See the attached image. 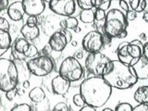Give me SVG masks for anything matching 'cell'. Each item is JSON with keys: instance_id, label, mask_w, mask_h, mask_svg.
<instances>
[{"instance_id": "cell-50", "label": "cell", "mask_w": 148, "mask_h": 111, "mask_svg": "<svg viewBox=\"0 0 148 111\" xmlns=\"http://www.w3.org/2000/svg\"><path fill=\"white\" fill-rule=\"evenodd\" d=\"M47 111H51V110H47Z\"/></svg>"}, {"instance_id": "cell-38", "label": "cell", "mask_w": 148, "mask_h": 111, "mask_svg": "<svg viewBox=\"0 0 148 111\" xmlns=\"http://www.w3.org/2000/svg\"><path fill=\"white\" fill-rule=\"evenodd\" d=\"M119 5L120 8H121L125 13L130 10L129 4H128V2L126 1V0H119Z\"/></svg>"}, {"instance_id": "cell-21", "label": "cell", "mask_w": 148, "mask_h": 111, "mask_svg": "<svg viewBox=\"0 0 148 111\" xmlns=\"http://www.w3.org/2000/svg\"><path fill=\"white\" fill-rule=\"evenodd\" d=\"M28 96L32 102L39 104L45 99V92L41 87H34L30 91Z\"/></svg>"}, {"instance_id": "cell-37", "label": "cell", "mask_w": 148, "mask_h": 111, "mask_svg": "<svg viewBox=\"0 0 148 111\" xmlns=\"http://www.w3.org/2000/svg\"><path fill=\"white\" fill-rule=\"evenodd\" d=\"M132 111H148V104H138L132 108Z\"/></svg>"}, {"instance_id": "cell-43", "label": "cell", "mask_w": 148, "mask_h": 111, "mask_svg": "<svg viewBox=\"0 0 148 111\" xmlns=\"http://www.w3.org/2000/svg\"><path fill=\"white\" fill-rule=\"evenodd\" d=\"M43 55H45V56H49V54H50V52L52 50H51V48L49 47V45H46L45 46H44V48H43Z\"/></svg>"}, {"instance_id": "cell-6", "label": "cell", "mask_w": 148, "mask_h": 111, "mask_svg": "<svg viewBox=\"0 0 148 111\" xmlns=\"http://www.w3.org/2000/svg\"><path fill=\"white\" fill-rule=\"evenodd\" d=\"M118 60L128 67H132L143 56V49L131 42H122L117 48Z\"/></svg>"}, {"instance_id": "cell-47", "label": "cell", "mask_w": 148, "mask_h": 111, "mask_svg": "<svg viewBox=\"0 0 148 111\" xmlns=\"http://www.w3.org/2000/svg\"><path fill=\"white\" fill-rule=\"evenodd\" d=\"M102 111H114L112 108H105Z\"/></svg>"}, {"instance_id": "cell-22", "label": "cell", "mask_w": 148, "mask_h": 111, "mask_svg": "<svg viewBox=\"0 0 148 111\" xmlns=\"http://www.w3.org/2000/svg\"><path fill=\"white\" fill-rule=\"evenodd\" d=\"M79 25L78 20L73 16L64 17L63 18H60V27L61 29L66 30H74Z\"/></svg>"}, {"instance_id": "cell-33", "label": "cell", "mask_w": 148, "mask_h": 111, "mask_svg": "<svg viewBox=\"0 0 148 111\" xmlns=\"http://www.w3.org/2000/svg\"><path fill=\"white\" fill-rule=\"evenodd\" d=\"M9 27H10L9 26V22L8 21L7 18H5L4 17H0V30L8 32Z\"/></svg>"}, {"instance_id": "cell-11", "label": "cell", "mask_w": 148, "mask_h": 111, "mask_svg": "<svg viewBox=\"0 0 148 111\" xmlns=\"http://www.w3.org/2000/svg\"><path fill=\"white\" fill-rule=\"evenodd\" d=\"M24 12L28 16H40L45 9L44 0H22L21 1Z\"/></svg>"}, {"instance_id": "cell-27", "label": "cell", "mask_w": 148, "mask_h": 111, "mask_svg": "<svg viewBox=\"0 0 148 111\" xmlns=\"http://www.w3.org/2000/svg\"><path fill=\"white\" fill-rule=\"evenodd\" d=\"M77 5L80 7V8L82 9V10L94 8L92 0H77Z\"/></svg>"}, {"instance_id": "cell-7", "label": "cell", "mask_w": 148, "mask_h": 111, "mask_svg": "<svg viewBox=\"0 0 148 111\" xmlns=\"http://www.w3.org/2000/svg\"><path fill=\"white\" fill-rule=\"evenodd\" d=\"M28 71L32 75L37 77L47 76L54 71V60L49 56H37L35 58H30L26 62Z\"/></svg>"}, {"instance_id": "cell-32", "label": "cell", "mask_w": 148, "mask_h": 111, "mask_svg": "<svg viewBox=\"0 0 148 111\" xmlns=\"http://www.w3.org/2000/svg\"><path fill=\"white\" fill-rule=\"evenodd\" d=\"M101 38H102V43H103L104 46L106 45H109L111 43H112V37L110 35H108V34H106V32H101Z\"/></svg>"}, {"instance_id": "cell-41", "label": "cell", "mask_w": 148, "mask_h": 111, "mask_svg": "<svg viewBox=\"0 0 148 111\" xmlns=\"http://www.w3.org/2000/svg\"><path fill=\"white\" fill-rule=\"evenodd\" d=\"M79 111H97V110H96V108H92V106H91L84 105L83 106H82L81 109Z\"/></svg>"}, {"instance_id": "cell-51", "label": "cell", "mask_w": 148, "mask_h": 111, "mask_svg": "<svg viewBox=\"0 0 148 111\" xmlns=\"http://www.w3.org/2000/svg\"><path fill=\"white\" fill-rule=\"evenodd\" d=\"M0 1H1V0H0Z\"/></svg>"}, {"instance_id": "cell-4", "label": "cell", "mask_w": 148, "mask_h": 111, "mask_svg": "<svg viewBox=\"0 0 148 111\" xmlns=\"http://www.w3.org/2000/svg\"><path fill=\"white\" fill-rule=\"evenodd\" d=\"M18 84V75L13 60L0 58V90L6 92L15 89Z\"/></svg>"}, {"instance_id": "cell-48", "label": "cell", "mask_w": 148, "mask_h": 111, "mask_svg": "<svg viewBox=\"0 0 148 111\" xmlns=\"http://www.w3.org/2000/svg\"><path fill=\"white\" fill-rule=\"evenodd\" d=\"M72 45H77V42H72Z\"/></svg>"}, {"instance_id": "cell-25", "label": "cell", "mask_w": 148, "mask_h": 111, "mask_svg": "<svg viewBox=\"0 0 148 111\" xmlns=\"http://www.w3.org/2000/svg\"><path fill=\"white\" fill-rule=\"evenodd\" d=\"M92 4H94V8L106 11L111 6V0H92Z\"/></svg>"}, {"instance_id": "cell-45", "label": "cell", "mask_w": 148, "mask_h": 111, "mask_svg": "<svg viewBox=\"0 0 148 111\" xmlns=\"http://www.w3.org/2000/svg\"><path fill=\"white\" fill-rule=\"evenodd\" d=\"M22 87H23V88H25V89H27V88H29V87H30V82H29V80L22 82Z\"/></svg>"}, {"instance_id": "cell-1", "label": "cell", "mask_w": 148, "mask_h": 111, "mask_svg": "<svg viewBox=\"0 0 148 111\" xmlns=\"http://www.w3.org/2000/svg\"><path fill=\"white\" fill-rule=\"evenodd\" d=\"M85 105L95 108H102L112 95V87L102 77L91 76L83 80L80 84L79 92Z\"/></svg>"}, {"instance_id": "cell-49", "label": "cell", "mask_w": 148, "mask_h": 111, "mask_svg": "<svg viewBox=\"0 0 148 111\" xmlns=\"http://www.w3.org/2000/svg\"><path fill=\"white\" fill-rule=\"evenodd\" d=\"M44 1H45V2H47V3H49V2H50V0H44Z\"/></svg>"}, {"instance_id": "cell-23", "label": "cell", "mask_w": 148, "mask_h": 111, "mask_svg": "<svg viewBox=\"0 0 148 111\" xmlns=\"http://www.w3.org/2000/svg\"><path fill=\"white\" fill-rule=\"evenodd\" d=\"M129 8L136 13L143 12L146 9V0H130Z\"/></svg>"}, {"instance_id": "cell-46", "label": "cell", "mask_w": 148, "mask_h": 111, "mask_svg": "<svg viewBox=\"0 0 148 111\" xmlns=\"http://www.w3.org/2000/svg\"><path fill=\"white\" fill-rule=\"evenodd\" d=\"M148 12L146 11V9L145 11H143V21H145V22H148Z\"/></svg>"}, {"instance_id": "cell-30", "label": "cell", "mask_w": 148, "mask_h": 111, "mask_svg": "<svg viewBox=\"0 0 148 111\" xmlns=\"http://www.w3.org/2000/svg\"><path fill=\"white\" fill-rule=\"evenodd\" d=\"M10 111H32V108L30 105L28 104H18L14 106Z\"/></svg>"}, {"instance_id": "cell-18", "label": "cell", "mask_w": 148, "mask_h": 111, "mask_svg": "<svg viewBox=\"0 0 148 111\" xmlns=\"http://www.w3.org/2000/svg\"><path fill=\"white\" fill-rule=\"evenodd\" d=\"M21 34L22 37L27 41H34L40 34V29L38 26H29V25H23L21 29Z\"/></svg>"}, {"instance_id": "cell-29", "label": "cell", "mask_w": 148, "mask_h": 111, "mask_svg": "<svg viewBox=\"0 0 148 111\" xmlns=\"http://www.w3.org/2000/svg\"><path fill=\"white\" fill-rule=\"evenodd\" d=\"M114 111H132V106L127 102H122L116 106Z\"/></svg>"}, {"instance_id": "cell-17", "label": "cell", "mask_w": 148, "mask_h": 111, "mask_svg": "<svg viewBox=\"0 0 148 111\" xmlns=\"http://www.w3.org/2000/svg\"><path fill=\"white\" fill-rule=\"evenodd\" d=\"M132 69L138 80H146L148 78V59L143 56H142L135 64L132 65Z\"/></svg>"}, {"instance_id": "cell-39", "label": "cell", "mask_w": 148, "mask_h": 111, "mask_svg": "<svg viewBox=\"0 0 148 111\" xmlns=\"http://www.w3.org/2000/svg\"><path fill=\"white\" fill-rule=\"evenodd\" d=\"M62 32L64 34L65 37H66V39H67V42H68V44H69L72 41V34L71 32H69V30H66V29H61Z\"/></svg>"}, {"instance_id": "cell-28", "label": "cell", "mask_w": 148, "mask_h": 111, "mask_svg": "<svg viewBox=\"0 0 148 111\" xmlns=\"http://www.w3.org/2000/svg\"><path fill=\"white\" fill-rule=\"evenodd\" d=\"M51 111H73V109L67 103L59 102V103L54 106V108Z\"/></svg>"}, {"instance_id": "cell-19", "label": "cell", "mask_w": 148, "mask_h": 111, "mask_svg": "<svg viewBox=\"0 0 148 111\" xmlns=\"http://www.w3.org/2000/svg\"><path fill=\"white\" fill-rule=\"evenodd\" d=\"M12 45V40L10 34L7 31L0 30V57L3 56L10 48Z\"/></svg>"}, {"instance_id": "cell-26", "label": "cell", "mask_w": 148, "mask_h": 111, "mask_svg": "<svg viewBox=\"0 0 148 111\" xmlns=\"http://www.w3.org/2000/svg\"><path fill=\"white\" fill-rule=\"evenodd\" d=\"M39 54V51H38V48L36 47L34 45H32L30 44L29 47H28L27 51L24 54V57L25 58H35L37 57Z\"/></svg>"}, {"instance_id": "cell-13", "label": "cell", "mask_w": 148, "mask_h": 111, "mask_svg": "<svg viewBox=\"0 0 148 111\" xmlns=\"http://www.w3.org/2000/svg\"><path fill=\"white\" fill-rule=\"evenodd\" d=\"M59 16L56 15V14H50L47 15L43 21V31L46 35H51L54 34L55 32L61 30V27H60V18H58Z\"/></svg>"}, {"instance_id": "cell-35", "label": "cell", "mask_w": 148, "mask_h": 111, "mask_svg": "<svg viewBox=\"0 0 148 111\" xmlns=\"http://www.w3.org/2000/svg\"><path fill=\"white\" fill-rule=\"evenodd\" d=\"M17 94H18V89L15 88V89H12V90H9V91L6 92V97L8 101H12L16 97Z\"/></svg>"}, {"instance_id": "cell-15", "label": "cell", "mask_w": 148, "mask_h": 111, "mask_svg": "<svg viewBox=\"0 0 148 111\" xmlns=\"http://www.w3.org/2000/svg\"><path fill=\"white\" fill-rule=\"evenodd\" d=\"M71 83L69 81L65 80L61 76H56L52 82H51V87L54 95H64L69 92V89L71 88Z\"/></svg>"}, {"instance_id": "cell-2", "label": "cell", "mask_w": 148, "mask_h": 111, "mask_svg": "<svg viewBox=\"0 0 148 111\" xmlns=\"http://www.w3.org/2000/svg\"><path fill=\"white\" fill-rule=\"evenodd\" d=\"M102 78L112 88L118 90H127L135 85L138 79L132 67L119 62V60H111Z\"/></svg>"}, {"instance_id": "cell-10", "label": "cell", "mask_w": 148, "mask_h": 111, "mask_svg": "<svg viewBox=\"0 0 148 111\" xmlns=\"http://www.w3.org/2000/svg\"><path fill=\"white\" fill-rule=\"evenodd\" d=\"M82 48L88 54L100 52L104 47V45L102 43L101 32L95 30L87 32L84 35V37L82 38Z\"/></svg>"}, {"instance_id": "cell-44", "label": "cell", "mask_w": 148, "mask_h": 111, "mask_svg": "<svg viewBox=\"0 0 148 111\" xmlns=\"http://www.w3.org/2000/svg\"><path fill=\"white\" fill-rule=\"evenodd\" d=\"M127 35H128V31L126 30V31L122 32L121 34H119V35L118 36V38L119 39H123V38H125V37H127Z\"/></svg>"}, {"instance_id": "cell-5", "label": "cell", "mask_w": 148, "mask_h": 111, "mask_svg": "<svg viewBox=\"0 0 148 111\" xmlns=\"http://www.w3.org/2000/svg\"><path fill=\"white\" fill-rule=\"evenodd\" d=\"M59 76L69 82L80 81L84 76V69L80 61L74 57H68L60 64L58 69Z\"/></svg>"}, {"instance_id": "cell-12", "label": "cell", "mask_w": 148, "mask_h": 111, "mask_svg": "<svg viewBox=\"0 0 148 111\" xmlns=\"http://www.w3.org/2000/svg\"><path fill=\"white\" fill-rule=\"evenodd\" d=\"M47 45H49V47L52 51L62 52V51L67 47L68 42L62 31L59 30V31L55 32L54 34H52L49 36Z\"/></svg>"}, {"instance_id": "cell-16", "label": "cell", "mask_w": 148, "mask_h": 111, "mask_svg": "<svg viewBox=\"0 0 148 111\" xmlns=\"http://www.w3.org/2000/svg\"><path fill=\"white\" fill-rule=\"evenodd\" d=\"M7 13L8 18L13 21H21L25 15L24 8H23L22 3L21 1H15L11 3L7 8Z\"/></svg>"}, {"instance_id": "cell-3", "label": "cell", "mask_w": 148, "mask_h": 111, "mask_svg": "<svg viewBox=\"0 0 148 111\" xmlns=\"http://www.w3.org/2000/svg\"><path fill=\"white\" fill-rule=\"evenodd\" d=\"M128 26L129 21H127L125 13L120 9L111 8L106 15L103 32L112 38H118L119 34L127 30Z\"/></svg>"}, {"instance_id": "cell-36", "label": "cell", "mask_w": 148, "mask_h": 111, "mask_svg": "<svg viewBox=\"0 0 148 111\" xmlns=\"http://www.w3.org/2000/svg\"><path fill=\"white\" fill-rule=\"evenodd\" d=\"M137 14L135 11H132L130 9L129 11H127L126 13H125V15H126V18H127V21H135L137 18Z\"/></svg>"}, {"instance_id": "cell-34", "label": "cell", "mask_w": 148, "mask_h": 111, "mask_svg": "<svg viewBox=\"0 0 148 111\" xmlns=\"http://www.w3.org/2000/svg\"><path fill=\"white\" fill-rule=\"evenodd\" d=\"M26 24L29 26H32V27L37 26V24H38V17L37 16H28Z\"/></svg>"}, {"instance_id": "cell-8", "label": "cell", "mask_w": 148, "mask_h": 111, "mask_svg": "<svg viewBox=\"0 0 148 111\" xmlns=\"http://www.w3.org/2000/svg\"><path fill=\"white\" fill-rule=\"evenodd\" d=\"M111 59L101 52L90 53L85 58L84 66L86 71L92 74V76L102 77Z\"/></svg>"}, {"instance_id": "cell-40", "label": "cell", "mask_w": 148, "mask_h": 111, "mask_svg": "<svg viewBox=\"0 0 148 111\" xmlns=\"http://www.w3.org/2000/svg\"><path fill=\"white\" fill-rule=\"evenodd\" d=\"M8 6H9L8 0H1V1H0V11L7 9Z\"/></svg>"}, {"instance_id": "cell-20", "label": "cell", "mask_w": 148, "mask_h": 111, "mask_svg": "<svg viewBox=\"0 0 148 111\" xmlns=\"http://www.w3.org/2000/svg\"><path fill=\"white\" fill-rule=\"evenodd\" d=\"M133 98L138 104H148V86L138 87L133 95Z\"/></svg>"}, {"instance_id": "cell-24", "label": "cell", "mask_w": 148, "mask_h": 111, "mask_svg": "<svg viewBox=\"0 0 148 111\" xmlns=\"http://www.w3.org/2000/svg\"><path fill=\"white\" fill-rule=\"evenodd\" d=\"M80 20L82 22L89 24V23H92L95 20V10L92 9H84L82 10L80 13Z\"/></svg>"}, {"instance_id": "cell-42", "label": "cell", "mask_w": 148, "mask_h": 111, "mask_svg": "<svg viewBox=\"0 0 148 111\" xmlns=\"http://www.w3.org/2000/svg\"><path fill=\"white\" fill-rule=\"evenodd\" d=\"M147 49H148V43L146 42V43L143 44V56L148 59V53H147Z\"/></svg>"}, {"instance_id": "cell-9", "label": "cell", "mask_w": 148, "mask_h": 111, "mask_svg": "<svg viewBox=\"0 0 148 111\" xmlns=\"http://www.w3.org/2000/svg\"><path fill=\"white\" fill-rule=\"evenodd\" d=\"M49 9L58 16H72L76 11L75 0H50Z\"/></svg>"}, {"instance_id": "cell-14", "label": "cell", "mask_w": 148, "mask_h": 111, "mask_svg": "<svg viewBox=\"0 0 148 111\" xmlns=\"http://www.w3.org/2000/svg\"><path fill=\"white\" fill-rule=\"evenodd\" d=\"M29 45H30V42L24 39L23 37L17 38L15 42L11 45L12 56L14 59L24 60L25 59L24 54L27 51L28 47H29Z\"/></svg>"}, {"instance_id": "cell-31", "label": "cell", "mask_w": 148, "mask_h": 111, "mask_svg": "<svg viewBox=\"0 0 148 111\" xmlns=\"http://www.w3.org/2000/svg\"><path fill=\"white\" fill-rule=\"evenodd\" d=\"M72 101H73V104L75 105L76 106H78V108H82V106H83L85 105V102H84V100H83V98H82L80 94L74 95Z\"/></svg>"}]
</instances>
